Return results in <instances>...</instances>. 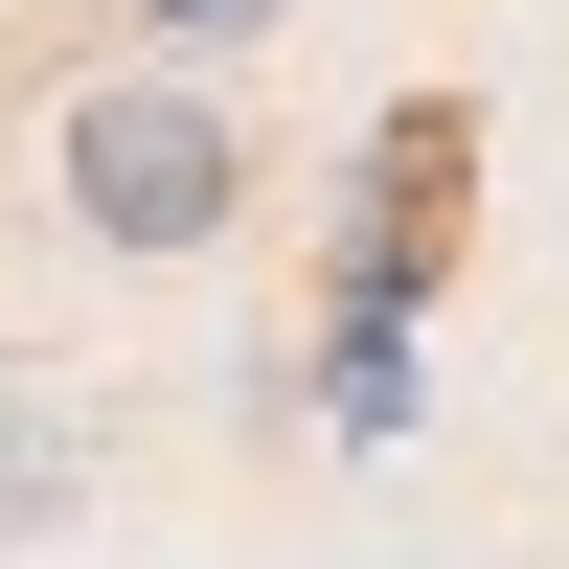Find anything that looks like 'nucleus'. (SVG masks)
<instances>
[{
	"mask_svg": "<svg viewBox=\"0 0 569 569\" xmlns=\"http://www.w3.org/2000/svg\"><path fill=\"white\" fill-rule=\"evenodd\" d=\"M228 206H251V137H228L206 46H160V69L69 91V228H91V251L182 273V251H228Z\"/></svg>",
	"mask_w": 569,
	"mask_h": 569,
	"instance_id": "1",
	"label": "nucleus"
},
{
	"mask_svg": "<svg viewBox=\"0 0 569 569\" xmlns=\"http://www.w3.org/2000/svg\"><path fill=\"white\" fill-rule=\"evenodd\" d=\"M456 206H479V114H456V91H388V114L342 137V297L319 319H433Z\"/></svg>",
	"mask_w": 569,
	"mask_h": 569,
	"instance_id": "2",
	"label": "nucleus"
},
{
	"mask_svg": "<svg viewBox=\"0 0 569 569\" xmlns=\"http://www.w3.org/2000/svg\"><path fill=\"white\" fill-rule=\"evenodd\" d=\"M69 501H91V410L46 365H0V525H69Z\"/></svg>",
	"mask_w": 569,
	"mask_h": 569,
	"instance_id": "3",
	"label": "nucleus"
},
{
	"mask_svg": "<svg viewBox=\"0 0 569 569\" xmlns=\"http://www.w3.org/2000/svg\"><path fill=\"white\" fill-rule=\"evenodd\" d=\"M319 433H342V456H410V319H319Z\"/></svg>",
	"mask_w": 569,
	"mask_h": 569,
	"instance_id": "4",
	"label": "nucleus"
},
{
	"mask_svg": "<svg viewBox=\"0 0 569 569\" xmlns=\"http://www.w3.org/2000/svg\"><path fill=\"white\" fill-rule=\"evenodd\" d=\"M137 46H206L228 69V46H273V0H137Z\"/></svg>",
	"mask_w": 569,
	"mask_h": 569,
	"instance_id": "5",
	"label": "nucleus"
}]
</instances>
